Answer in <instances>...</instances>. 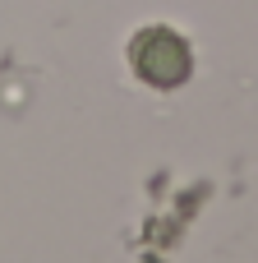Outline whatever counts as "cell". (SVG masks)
<instances>
[{"label":"cell","mask_w":258,"mask_h":263,"mask_svg":"<svg viewBox=\"0 0 258 263\" xmlns=\"http://www.w3.org/2000/svg\"><path fill=\"white\" fill-rule=\"evenodd\" d=\"M129 65H134V74L148 88L171 92V88H180L194 74V51H189V42L175 28H143L129 42Z\"/></svg>","instance_id":"obj_1"}]
</instances>
